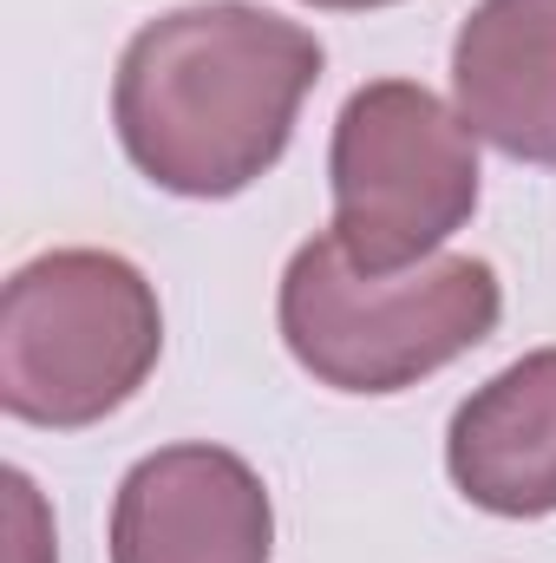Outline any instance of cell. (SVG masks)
<instances>
[{
  "label": "cell",
  "instance_id": "cell-1",
  "mask_svg": "<svg viewBox=\"0 0 556 563\" xmlns=\"http://www.w3.org/2000/svg\"><path fill=\"white\" fill-rule=\"evenodd\" d=\"M321 66L314 26L249 0H197L132 33L112 125L157 190L216 203L281 164Z\"/></svg>",
  "mask_w": 556,
  "mask_h": 563
},
{
  "label": "cell",
  "instance_id": "cell-2",
  "mask_svg": "<svg viewBox=\"0 0 556 563\" xmlns=\"http://www.w3.org/2000/svg\"><path fill=\"white\" fill-rule=\"evenodd\" d=\"M504 282L485 256H425L400 276H367L327 236L301 243L281 276V341L301 374L334 394H407L498 334Z\"/></svg>",
  "mask_w": 556,
  "mask_h": 563
},
{
  "label": "cell",
  "instance_id": "cell-3",
  "mask_svg": "<svg viewBox=\"0 0 556 563\" xmlns=\"http://www.w3.org/2000/svg\"><path fill=\"white\" fill-rule=\"evenodd\" d=\"M164 354V308L112 250H46L0 288V407L46 432L112 420Z\"/></svg>",
  "mask_w": 556,
  "mask_h": 563
},
{
  "label": "cell",
  "instance_id": "cell-4",
  "mask_svg": "<svg viewBox=\"0 0 556 563\" xmlns=\"http://www.w3.org/2000/svg\"><path fill=\"white\" fill-rule=\"evenodd\" d=\"M478 177V139L458 106L419 79H374L334 119V243L354 269L400 276L471 223Z\"/></svg>",
  "mask_w": 556,
  "mask_h": 563
},
{
  "label": "cell",
  "instance_id": "cell-5",
  "mask_svg": "<svg viewBox=\"0 0 556 563\" xmlns=\"http://www.w3.org/2000/svg\"><path fill=\"white\" fill-rule=\"evenodd\" d=\"M269 485L210 439L138 459L112 498V563H269Z\"/></svg>",
  "mask_w": 556,
  "mask_h": 563
},
{
  "label": "cell",
  "instance_id": "cell-6",
  "mask_svg": "<svg viewBox=\"0 0 556 563\" xmlns=\"http://www.w3.org/2000/svg\"><path fill=\"white\" fill-rule=\"evenodd\" d=\"M452 106L471 139L556 170V0H478L452 40Z\"/></svg>",
  "mask_w": 556,
  "mask_h": 563
},
{
  "label": "cell",
  "instance_id": "cell-7",
  "mask_svg": "<svg viewBox=\"0 0 556 563\" xmlns=\"http://www.w3.org/2000/svg\"><path fill=\"white\" fill-rule=\"evenodd\" d=\"M452 485L491 518L556 511V347L491 374L445 432Z\"/></svg>",
  "mask_w": 556,
  "mask_h": 563
},
{
  "label": "cell",
  "instance_id": "cell-8",
  "mask_svg": "<svg viewBox=\"0 0 556 563\" xmlns=\"http://www.w3.org/2000/svg\"><path fill=\"white\" fill-rule=\"evenodd\" d=\"M7 505H13V563H53V525L26 472H7Z\"/></svg>",
  "mask_w": 556,
  "mask_h": 563
},
{
  "label": "cell",
  "instance_id": "cell-9",
  "mask_svg": "<svg viewBox=\"0 0 556 563\" xmlns=\"http://www.w3.org/2000/svg\"><path fill=\"white\" fill-rule=\"evenodd\" d=\"M301 7H321V13H367V7H393V0H301Z\"/></svg>",
  "mask_w": 556,
  "mask_h": 563
}]
</instances>
